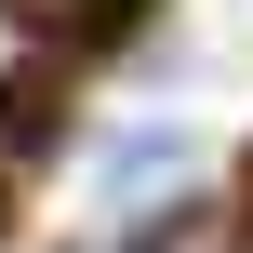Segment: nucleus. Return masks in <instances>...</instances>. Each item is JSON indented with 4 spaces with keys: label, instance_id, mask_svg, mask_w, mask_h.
Returning <instances> with one entry per match:
<instances>
[{
    "label": "nucleus",
    "instance_id": "obj_1",
    "mask_svg": "<svg viewBox=\"0 0 253 253\" xmlns=\"http://www.w3.org/2000/svg\"><path fill=\"white\" fill-rule=\"evenodd\" d=\"M27 80V0H0V93Z\"/></svg>",
    "mask_w": 253,
    "mask_h": 253
}]
</instances>
